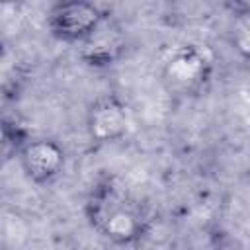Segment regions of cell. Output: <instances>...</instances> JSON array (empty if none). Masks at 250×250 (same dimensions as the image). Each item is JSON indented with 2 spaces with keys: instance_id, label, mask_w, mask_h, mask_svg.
Here are the masks:
<instances>
[{
  "instance_id": "6da1fadb",
  "label": "cell",
  "mask_w": 250,
  "mask_h": 250,
  "mask_svg": "<svg viewBox=\"0 0 250 250\" xmlns=\"http://www.w3.org/2000/svg\"><path fill=\"white\" fill-rule=\"evenodd\" d=\"M84 213L90 227L115 246L137 244L148 230L145 207L115 178H104L90 189Z\"/></svg>"
},
{
  "instance_id": "7a4b0ae2",
  "label": "cell",
  "mask_w": 250,
  "mask_h": 250,
  "mask_svg": "<svg viewBox=\"0 0 250 250\" xmlns=\"http://www.w3.org/2000/svg\"><path fill=\"white\" fill-rule=\"evenodd\" d=\"M211 59L205 49L195 45L178 47L166 61L162 70V82L168 92L178 96L197 94L211 78Z\"/></svg>"
},
{
  "instance_id": "3957f363",
  "label": "cell",
  "mask_w": 250,
  "mask_h": 250,
  "mask_svg": "<svg viewBox=\"0 0 250 250\" xmlns=\"http://www.w3.org/2000/svg\"><path fill=\"white\" fill-rule=\"evenodd\" d=\"M105 16L107 14L94 2H57L47 14V27L55 39L80 45L100 27Z\"/></svg>"
},
{
  "instance_id": "277c9868",
  "label": "cell",
  "mask_w": 250,
  "mask_h": 250,
  "mask_svg": "<svg viewBox=\"0 0 250 250\" xmlns=\"http://www.w3.org/2000/svg\"><path fill=\"white\" fill-rule=\"evenodd\" d=\"M88 137L98 145L121 141L129 131V109L117 94L98 96L86 111Z\"/></svg>"
},
{
  "instance_id": "5b68a950",
  "label": "cell",
  "mask_w": 250,
  "mask_h": 250,
  "mask_svg": "<svg viewBox=\"0 0 250 250\" xmlns=\"http://www.w3.org/2000/svg\"><path fill=\"white\" fill-rule=\"evenodd\" d=\"M64 150L53 139H29L18 152L25 176L35 184L53 182L64 168Z\"/></svg>"
},
{
  "instance_id": "8992f818",
  "label": "cell",
  "mask_w": 250,
  "mask_h": 250,
  "mask_svg": "<svg viewBox=\"0 0 250 250\" xmlns=\"http://www.w3.org/2000/svg\"><path fill=\"white\" fill-rule=\"evenodd\" d=\"M125 45L127 43H125V35L121 27L109 16H105L100 27L78 45L80 47L78 55L88 66L107 68L125 55V49H127Z\"/></svg>"
},
{
  "instance_id": "52a82bcc",
  "label": "cell",
  "mask_w": 250,
  "mask_h": 250,
  "mask_svg": "<svg viewBox=\"0 0 250 250\" xmlns=\"http://www.w3.org/2000/svg\"><path fill=\"white\" fill-rule=\"evenodd\" d=\"M229 41L242 59L250 61V8H242L232 16Z\"/></svg>"
}]
</instances>
